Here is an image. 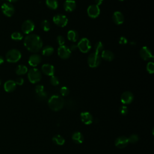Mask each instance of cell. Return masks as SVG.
<instances>
[{
  "label": "cell",
  "mask_w": 154,
  "mask_h": 154,
  "mask_svg": "<svg viewBox=\"0 0 154 154\" xmlns=\"http://www.w3.org/2000/svg\"><path fill=\"white\" fill-rule=\"evenodd\" d=\"M4 58H3L2 56L0 55V65H1V64H2V63H4Z\"/></svg>",
  "instance_id": "44"
},
{
  "label": "cell",
  "mask_w": 154,
  "mask_h": 154,
  "mask_svg": "<svg viewBox=\"0 0 154 154\" xmlns=\"http://www.w3.org/2000/svg\"><path fill=\"white\" fill-rule=\"evenodd\" d=\"M112 20L116 25H120L124 22L123 14L119 11H115L112 14Z\"/></svg>",
  "instance_id": "18"
},
{
  "label": "cell",
  "mask_w": 154,
  "mask_h": 154,
  "mask_svg": "<svg viewBox=\"0 0 154 154\" xmlns=\"http://www.w3.org/2000/svg\"><path fill=\"white\" fill-rule=\"evenodd\" d=\"M64 104H66L67 108H69L70 109H73V107L75 106V102L72 99H69L66 101V102H64Z\"/></svg>",
  "instance_id": "35"
},
{
  "label": "cell",
  "mask_w": 154,
  "mask_h": 154,
  "mask_svg": "<svg viewBox=\"0 0 154 154\" xmlns=\"http://www.w3.org/2000/svg\"><path fill=\"white\" fill-rule=\"evenodd\" d=\"M46 5L52 10H55L58 6L57 0H46Z\"/></svg>",
  "instance_id": "26"
},
{
  "label": "cell",
  "mask_w": 154,
  "mask_h": 154,
  "mask_svg": "<svg viewBox=\"0 0 154 154\" xmlns=\"http://www.w3.org/2000/svg\"><path fill=\"white\" fill-rule=\"evenodd\" d=\"M131 44H132V45H135V42H131Z\"/></svg>",
  "instance_id": "46"
},
{
  "label": "cell",
  "mask_w": 154,
  "mask_h": 154,
  "mask_svg": "<svg viewBox=\"0 0 154 154\" xmlns=\"http://www.w3.org/2000/svg\"><path fill=\"white\" fill-rule=\"evenodd\" d=\"M28 72V68L26 66L20 64L17 66L16 69V73L18 75H25Z\"/></svg>",
  "instance_id": "25"
},
{
  "label": "cell",
  "mask_w": 154,
  "mask_h": 154,
  "mask_svg": "<svg viewBox=\"0 0 154 154\" xmlns=\"http://www.w3.org/2000/svg\"><path fill=\"white\" fill-rule=\"evenodd\" d=\"M58 55L62 59H67L70 57L71 51L69 48L65 45L60 46L58 48Z\"/></svg>",
  "instance_id": "10"
},
{
  "label": "cell",
  "mask_w": 154,
  "mask_h": 154,
  "mask_svg": "<svg viewBox=\"0 0 154 154\" xmlns=\"http://www.w3.org/2000/svg\"><path fill=\"white\" fill-rule=\"evenodd\" d=\"M67 38L70 41L75 42L78 38V33L75 30H69L67 32Z\"/></svg>",
  "instance_id": "23"
},
{
  "label": "cell",
  "mask_w": 154,
  "mask_h": 154,
  "mask_svg": "<svg viewBox=\"0 0 154 154\" xmlns=\"http://www.w3.org/2000/svg\"><path fill=\"white\" fill-rule=\"evenodd\" d=\"M87 13L90 17L96 18L100 14V8L96 4L90 5L87 8Z\"/></svg>",
  "instance_id": "11"
},
{
  "label": "cell",
  "mask_w": 154,
  "mask_h": 154,
  "mask_svg": "<svg viewBox=\"0 0 154 154\" xmlns=\"http://www.w3.org/2000/svg\"><path fill=\"white\" fill-rule=\"evenodd\" d=\"M101 57L108 61H111L114 58V54L109 50H103L101 52Z\"/></svg>",
  "instance_id": "21"
},
{
  "label": "cell",
  "mask_w": 154,
  "mask_h": 154,
  "mask_svg": "<svg viewBox=\"0 0 154 154\" xmlns=\"http://www.w3.org/2000/svg\"><path fill=\"white\" fill-rule=\"evenodd\" d=\"M42 61V57L38 54L31 55L28 60V63L32 67H35Z\"/></svg>",
  "instance_id": "17"
},
{
  "label": "cell",
  "mask_w": 154,
  "mask_h": 154,
  "mask_svg": "<svg viewBox=\"0 0 154 154\" xmlns=\"http://www.w3.org/2000/svg\"><path fill=\"white\" fill-rule=\"evenodd\" d=\"M14 82H15V83H16V85H22L23 84V82H24V79H23L22 78L19 77V78H17L16 79V80Z\"/></svg>",
  "instance_id": "41"
},
{
  "label": "cell",
  "mask_w": 154,
  "mask_h": 154,
  "mask_svg": "<svg viewBox=\"0 0 154 154\" xmlns=\"http://www.w3.org/2000/svg\"><path fill=\"white\" fill-rule=\"evenodd\" d=\"M28 78L31 83H37L40 81L42 78V73L37 69H31L28 72Z\"/></svg>",
  "instance_id": "4"
},
{
  "label": "cell",
  "mask_w": 154,
  "mask_h": 154,
  "mask_svg": "<svg viewBox=\"0 0 154 154\" xmlns=\"http://www.w3.org/2000/svg\"><path fill=\"white\" fill-rule=\"evenodd\" d=\"M54 48L51 46H46L42 49V54L45 56H50L54 52Z\"/></svg>",
  "instance_id": "27"
},
{
  "label": "cell",
  "mask_w": 154,
  "mask_h": 154,
  "mask_svg": "<svg viewBox=\"0 0 154 154\" xmlns=\"http://www.w3.org/2000/svg\"><path fill=\"white\" fill-rule=\"evenodd\" d=\"M129 144V140L128 137L125 136H120L116 138L115 141V146L119 149L125 148Z\"/></svg>",
  "instance_id": "13"
},
{
  "label": "cell",
  "mask_w": 154,
  "mask_h": 154,
  "mask_svg": "<svg viewBox=\"0 0 154 154\" xmlns=\"http://www.w3.org/2000/svg\"><path fill=\"white\" fill-rule=\"evenodd\" d=\"M37 98L40 100H44L47 98V93L45 91L36 93Z\"/></svg>",
  "instance_id": "31"
},
{
  "label": "cell",
  "mask_w": 154,
  "mask_h": 154,
  "mask_svg": "<svg viewBox=\"0 0 154 154\" xmlns=\"http://www.w3.org/2000/svg\"><path fill=\"white\" fill-rule=\"evenodd\" d=\"M76 2L74 0H66L64 3V8L66 11H72L76 8Z\"/></svg>",
  "instance_id": "20"
},
{
  "label": "cell",
  "mask_w": 154,
  "mask_h": 154,
  "mask_svg": "<svg viewBox=\"0 0 154 154\" xmlns=\"http://www.w3.org/2000/svg\"><path fill=\"white\" fill-rule=\"evenodd\" d=\"M81 121L85 125H88L93 122V116L89 112H82L80 114Z\"/></svg>",
  "instance_id": "15"
},
{
  "label": "cell",
  "mask_w": 154,
  "mask_h": 154,
  "mask_svg": "<svg viewBox=\"0 0 154 154\" xmlns=\"http://www.w3.org/2000/svg\"><path fill=\"white\" fill-rule=\"evenodd\" d=\"M69 49H70V50L71 52H72V51H75L76 49H78V46H77V45L72 44V45L70 46V47L69 48Z\"/></svg>",
  "instance_id": "42"
},
{
  "label": "cell",
  "mask_w": 154,
  "mask_h": 154,
  "mask_svg": "<svg viewBox=\"0 0 154 154\" xmlns=\"http://www.w3.org/2000/svg\"><path fill=\"white\" fill-rule=\"evenodd\" d=\"M41 27L43 29V30L47 32L50 29V28H51L50 23L48 20H43L41 22Z\"/></svg>",
  "instance_id": "29"
},
{
  "label": "cell",
  "mask_w": 154,
  "mask_h": 154,
  "mask_svg": "<svg viewBox=\"0 0 154 154\" xmlns=\"http://www.w3.org/2000/svg\"><path fill=\"white\" fill-rule=\"evenodd\" d=\"M53 21L55 25L60 27L65 26L68 23V19L67 17L61 14H57L53 17Z\"/></svg>",
  "instance_id": "7"
},
{
  "label": "cell",
  "mask_w": 154,
  "mask_h": 154,
  "mask_svg": "<svg viewBox=\"0 0 154 154\" xmlns=\"http://www.w3.org/2000/svg\"><path fill=\"white\" fill-rule=\"evenodd\" d=\"M103 48H104L103 45V43L100 41L97 42L95 44L94 49H95V52L96 53L99 54L100 53H101L103 51Z\"/></svg>",
  "instance_id": "28"
},
{
  "label": "cell",
  "mask_w": 154,
  "mask_h": 154,
  "mask_svg": "<svg viewBox=\"0 0 154 154\" xmlns=\"http://www.w3.org/2000/svg\"><path fill=\"white\" fill-rule=\"evenodd\" d=\"M52 141L57 145L62 146L64 144L65 140L61 135L57 134L52 137Z\"/></svg>",
  "instance_id": "24"
},
{
  "label": "cell",
  "mask_w": 154,
  "mask_h": 154,
  "mask_svg": "<svg viewBox=\"0 0 154 154\" xmlns=\"http://www.w3.org/2000/svg\"><path fill=\"white\" fill-rule=\"evenodd\" d=\"M1 10L3 14L7 17H11L14 13V8L10 2H5L1 5Z\"/></svg>",
  "instance_id": "8"
},
{
  "label": "cell",
  "mask_w": 154,
  "mask_h": 154,
  "mask_svg": "<svg viewBox=\"0 0 154 154\" xmlns=\"http://www.w3.org/2000/svg\"><path fill=\"white\" fill-rule=\"evenodd\" d=\"M87 62L90 67H96L99 66L101 63V57L99 54L94 52L90 54L87 58Z\"/></svg>",
  "instance_id": "5"
},
{
  "label": "cell",
  "mask_w": 154,
  "mask_h": 154,
  "mask_svg": "<svg viewBox=\"0 0 154 154\" xmlns=\"http://www.w3.org/2000/svg\"><path fill=\"white\" fill-rule=\"evenodd\" d=\"M140 55L141 58L144 60H148L153 58V55L149 48L147 46H143L140 51Z\"/></svg>",
  "instance_id": "14"
},
{
  "label": "cell",
  "mask_w": 154,
  "mask_h": 154,
  "mask_svg": "<svg viewBox=\"0 0 154 154\" xmlns=\"http://www.w3.org/2000/svg\"><path fill=\"white\" fill-rule=\"evenodd\" d=\"M146 69L149 73H153L154 72V63L153 62H149L147 64Z\"/></svg>",
  "instance_id": "33"
},
{
  "label": "cell",
  "mask_w": 154,
  "mask_h": 154,
  "mask_svg": "<svg viewBox=\"0 0 154 154\" xmlns=\"http://www.w3.org/2000/svg\"><path fill=\"white\" fill-rule=\"evenodd\" d=\"M77 46L79 51L83 53L88 52L91 48L90 42L87 38H81L80 41L78 42Z\"/></svg>",
  "instance_id": "6"
},
{
  "label": "cell",
  "mask_w": 154,
  "mask_h": 154,
  "mask_svg": "<svg viewBox=\"0 0 154 154\" xmlns=\"http://www.w3.org/2000/svg\"><path fill=\"white\" fill-rule=\"evenodd\" d=\"M25 47L31 52H38L43 46L42 40L38 35L28 34L25 37L23 42Z\"/></svg>",
  "instance_id": "1"
},
{
  "label": "cell",
  "mask_w": 154,
  "mask_h": 154,
  "mask_svg": "<svg viewBox=\"0 0 154 154\" xmlns=\"http://www.w3.org/2000/svg\"><path fill=\"white\" fill-rule=\"evenodd\" d=\"M50 82L52 85L56 86L59 84V80L57 76L53 75V76H51L50 78Z\"/></svg>",
  "instance_id": "34"
},
{
  "label": "cell",
  "mask_w": 154,
  "mask_h": 154,
  "mask_svg": "<svg viewBox=\"0 0 154 154\" xmlns=\"http://www.w3.org/2000/svg\"><path fill=\"white\" fill-rule=\"evenodd\" d=\"M72 140L76 144H81L84 141V136L80 132H75L72 136Z\"/></svg>",
  "instance_id": "22"
},
{
  "label": "cell",
  "mask_w": 154,
  "mask_h": 154,
  "mask_svg": "<svg viewBox=\"0 0 154 154\" xmlns=\"http://www.w3.org/2000/svg\"><path fill=\"white\" fill-rule=\"evenodd\" d=\"M121 102L123 104L127 105L131 103L134 100V95L132 93L129 91H125L122 93L120 97Z\"/></svg>",
  "instance_id": "12"
},
{
  "label": "cell",
  "mask_w": 154,
  "mask_h": 154,
  "mask_svg": "<svg viewBox=\"0 0 154 154\" xmlns=\"http://www.w3.org/2000/svg\"><path fill=\"white\" fill-rule=\"evenodd\" d=\"M35 91L36 93L42 92L43 91H44V87L42 85H36V87H35Z\"/></svg>",
  "instance_id": "39"
},
{
  "label": "cell",
  "mask_w": 154,
  "mask_h": 154,
  "mask_svg": "<svg viewBox=\"0 0 154 154\" xmlns=\"http://www.w3.org/2000/svg\"><path fill=\"white\" fill-rule=\"evenodd\" d=\"M64 102V100L61 96L53 95L48 100V105L51 110L58 111L63 107Z\"/></svg>",
  "instance_id": "2"
},
{
  "label": "cell",
  "mask_w": 154,
  "mask_h": 154,
  "mask_svg": "<svg viewBox=\"0 0 154 154\" xmlns=\"http://www.w3.org/2000/svg\"><path fill=\"white\" fill-rule=\"evenodd\" d=\"M22 57V54L21 52L16 49H12L9 50L5 55V58H6V60L9 62V63H14L17 62Z\"/></svg>",
  "instance_id": "3"
},
{
  "label": "cell",
  "mask_w": 154,
  "mask_h": 154,
  "mask_svg": "<svg viewBox=\"0 0 154 154\" xmlns=\"http://www.w3.org/2000/svg\"><path fill=\"white\" fill-rule=\"evenodd\" d=\"M60 93L63 96H66L69 94V89L67 87H62L60 89Z\"/></svg>",
  "instance_id": "36"
},
{
  "label": "cell",
  "mask_w": 154,
  "mask_h": 154,
  "mask_svg": "<svg viewBox=\"0 0 154 154\" xmlns=\"http://www.w3.org/2000/svg\"><path fill=\"white\" fill-rule=\"evenodd\" d=\"M34 23L31 20H26L24 21L21 26L23 32L26 34H29V33H31L34 29Z\"/></svg>",
  "instance_id": "9"
},
{
  "label": "cell",
  "mask_w": 154,
  "mask_h": 154,
  "mask_svg": "<svg viewBox=\"0 0 154 154\" xmlns=\"http://www.w3.org/2000/svg\"><path fill=\"white\" fill-rule=\"evenodd\" d=\"M119 1H124V0H119Z\"/></svg>",
  "instance_id": "48"
},
{
  "label": "cell",
  "mask_w": 154,
  "mask_h": 154,
  "mask_svg": "<svg viewBox=\"0 0 154 154\" xmlns=\"http://www.w3.org/2000/svg\"><path fill=\"white\" fill-rule=\"evenodd\" d=\"M1 82H2V81H1V79H0V85L1 84Z\"/></svg>",
  "instance_id": "47"
},
{
  "label": "cell",
  "mask_w": 154,
  "mask_h": 154,
  "mask_svg": "<svg viewBox=\"0 0 154 154\" xmlns=\"http://www.w3.org/2000/svg\"><path fill=\"white\" fill-rule=\"evenodd\" d=\"M42 71L46 75L53 76L55 73V68L50 64H44L42 66Z\"/></svg>",
  "instance_id": "16"
},
{
  "label": "cell",
  "mask_w": 154,
  "mask_h": 154,
  "mask_svg": "<svg viewBox=\"0 0 154 154\" xmlns=\"http://www.w3.org/2000/svg\"><path fill=\"white\" fill-rule=\"evenodd\" d=\"M103 0H95L94 2H95L96 5H97V6H99V5H100V4H102V3L103 2Z\"/></svg>",
  "instance_id": "43"
},
{
  "label": "cell",
  "mask_w": 154,
  "mask_h": 154,
  "mask_svg": "<svg viewBox=\"0 0 154 154\" xmlns=\"http://www.w3.org/2000/svg\"><path fill=\"white\" fill-rule=\"evenodd\" d=\"M16 87V84L14 81L8 80L4 84V88L6 92H12Z\"/></svg>",
  "instance_id": "19"
},
{
  "label": "cell",
  "mask_w": 154,
  "mask_h": 154,
  "mask_svg": "<svg viewBox=\"0 0 154 154\" xmlns=\"http://www.w3.org/2000/svg\"><path fill=\"white\" fill-rule=\"evenodd\" d=\"M11 37L14 40H21L23 38V35L19 32H14L11 34Z\"/></svg>",
  "instance_id": "30"
},
{
  "label": "cell",
  "mask_w": 154,
  "mask_h": 154,
  "mask_svg": "<svg viewBox=\"0 0 154 154\" xmlns=\"http://www.w3.org/2000/svg\"><path fill=\"white\" fill-rule=\"evenodd\" d=\"M128 138L129 140V143H135L136 142H137L138 141L139 137L137 134H132Z\"/></svg>",
  "instance_id": "32"
},
{
  "label": "cell",
  "mask_w": 154,
  "mask_h": 154,
  "mask_svg": "<svg viewBox=\"0 0 154 154\" xmlns=\"http://www.w3.org/2000/svg\"><path fill=\"white\" fill-rule=\"evenodd\" d=\"M128 42V40L126 37H123V36H122L120 37L119 38V43L121 45H125Z\"/></svg>",
  "instance_id": "40"
},
{
  "label": "cell",
  "mask_w": 154,
  "mask_h": 154,
  "mask_svg": "<svg viewBox=\"0 0 154 154\" xmlns=\"http://www.w3.org/2000/svg\"><path fill=\"white\" fill-rule=\"evenodd\" d=\"M8 2H16V1H17L18 0H7Z\"/></svg>",
  "instance_id": "45"
},
{
  "label": "cell",
  "mask_w": 154,
  "mask_h": 154,
  "mask_svg": "<svg viewBox=\"0 0 154 154\" xmlns=\"http://www.w3.org/2000/svg\"><path fill=\"white\" fill-rule=\"evenodd\" d=\"M57 42L58 43V45L60 46H62V45H64V43H65V39L64 38L63 36L60 35H58L57 37Z\"/></svg>",
  "instance_id": "38"
},
{
  "label": "cell",
  "mask_w": 154,
  "mask_h": 154,
  "mask_svg": "<svg viewBox=\"0 0 154 154\" xmlns=\"http://www.w3.org/2000/svg\"><path fill=\"white\" fill-rule=\"evenodd\" d=\"M119 112L122 116H126L128 112V109L127 106L123 105L120 107L119 108Z\"/></svg>",
  "instance_id": "37"
}]
</instances>
